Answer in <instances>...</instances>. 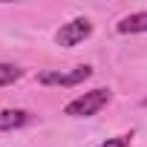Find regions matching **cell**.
<instances>
[{
	"label": "cell",
	"instance_id": "6da1fadb",
	"mask_svg": "<svg viewBox=\"0 0 147 147\" xmlns=\"http://www.w3.org/2000/svg\"><path fill=\"white\" fill-rule=\"evenodd\" d=\"M110 98H113V92H110L107 87L90 90V92H84V95H78V98H72V101L63 107V115H72V118H90V115H95L101 107H107Z\"/></svg>",
	"mask_w": 147,
	"mask_h": 147
},
{
	"label": "cell",
	"instance_id": "7a4b0ae2",
	"mask_svg": "<svg viewBox=\"0 0 147 147\" xmlns=\"http://www.w3.org/2000/svg\"><path fill=\"white\" fill-rule=\"evenodd\" d=\"M90 75H92V66H75L69 72H63V69H46V72L38 75V81L43 87H78Z\"/></svg>",
	"mask_w": 147,
	"mask_h": 147
},
{
	"label": "cell",
	"instance_id": "3957f363",
	"mask_svg": "<svg viewBox=\"0 0 147 147\" xmlns=\"http://www.w3.org/2000/svg\"><path fill=\"white\" fill-rule=\"evenodd\" d=\"M90 35H92V23H90L87 18H75V20H69V23H63V26L58 29L55 43H58V46H78V43L87 40Z\"/></svg>",
	"mask_w": 147,
	"mask_h": 147
},
{
	"label": "cell",
	"instance_id": "277c9868",
	"mask_svg": "<svg viewBox=\"0 0 147 147\" xmlns=\"http://www.w3.org/2000/svg\"><path fill=\"white\" fill-rule=\"evenodd\" d=\"M26 124H32V113H26V110H0V133L20 130Z\"/></svg>",
	"mask_w": 147,
	"mask_h": 147
},
{
	"label": "cell",
	"instance_id": "5b68a950",
	"mask_svg": "<svg viewBox=\"0 0 147 147\" xmlns=\"http://www.w3.org/2000/svg\"><path fill=\"white\" fill-rule=\"evenodd\" d=\"M115 32L121 35H144L147 32V12H133L115 23Z\"/></svg>",
	"mask_w": 147,
	"mask_h": 147
},
{
	"label": "cell",
	"instance_id": "8992f818",
	"mask_svg": "<svg viewBox=\"0 0 147 147\" xmlns=\"http://www.w3.org/2000/svg\"><path fill=\"white\" fill-rule=\"evenodd\" d=\"M23 78V69L20 66H15V63H0V87H9V84H15V81H20Z\"/></svg>",
	"mask_w": 147,
	"mask_h": 147
},
{
	"label": "cell",
	"instance_id": "52a82bcc",
	"mask_svg": "<svg viewBox=\"0 0 147 147\" xmlns=\"http://www.w3.org/2000/svg\"><path fill=\"white\" fill-rule=\"evenodd\" d=\"M130 138L133 136H115V138H107L101 147H130Z\"/></svg>",
	"mask_w": 147,
	"mask_h": 147
},
{
	"label": "cell",
	"instance_id": "ba28073f",
	"mask_svg": "<svg viewBox=\"0 0 147 147\" xmlns=\"http://www.w3.org/2000/svg\"><path fill=\"white\" fill-rule=\"evenodd\" d=\"M141 104H144V107H147V98H144V101H141Z\"/></svg>",
	"mask_w": 147,
	"mask_h": 147
}]
</instances>
